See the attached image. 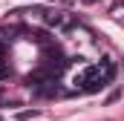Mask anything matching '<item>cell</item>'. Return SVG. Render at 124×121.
I'll return each mask as SVG.
<instances>
[{"mask_svg": "<svg viewBox=\"0 0 124 121\" xmlns=\"http://www.w3.org/2000/svg\"><path fill=\"white\" fill-rule=\"evenodd\" d=\"M43 23L49 29H55V32H69L75 26V17L69 12H52V15H43Z\"/></svg>", "mask_w": 124, "mask_h": 121, "instance_id": "obj_1", "label": "cell"}, {"mask_svg": "<svg viewBox=\"0 0 124 121\" xmlns=\"http://www.w3.org/2000/svg\"><path fill=\"white\" fill-rule=\"evenodd\" d=\"M35 115H38V113H35V110H26V113H20V115H17V118H20V121H26V118H35Z\"/></svg>", "mask_w": 124, "mask_h": 121, "instance_id": "obj_2", "label": "cell"}, {"mask_svg": "<svg viewBox=\"0 0 124 121\" xmlns=\"http://www.w3.org/2000/svg\"><path fill=\"white\" fill-rule=\"evenodd\" d=\"M61 3H63V6H72V3H75V0H61Z\"/></svg>", "mask_w": 124, "mask_h": 121, "instance_id": "obj_3", "label": "cell"}, {"mask_svg": "<svg viewBox=\"0 0 124 121\" xmlns=\"http://www.w3.org/2000/svg\"><path fill=\"white\" fill-rule=\"evenodd\" d=\"M81 3H87V6H93V3H98V0H81Z\"/></svg>", "mask_w": 124, "mask_h": 121, "instance_id": "obj_4", "label": "cell"}, {"mask_svg": "<svg viewBox=\"0 0 124 121\" xmlns=\"http://www.w3.org/2000/svg\"><path fill=\"white\" fill-rule=\"evenodd\" d=\"M0 121H3V115H0Z\"/></svg>", "mask_w": 124, "mask_h": 121, "instance_id": "obj_5", "label": "cell"}]
</instances>
